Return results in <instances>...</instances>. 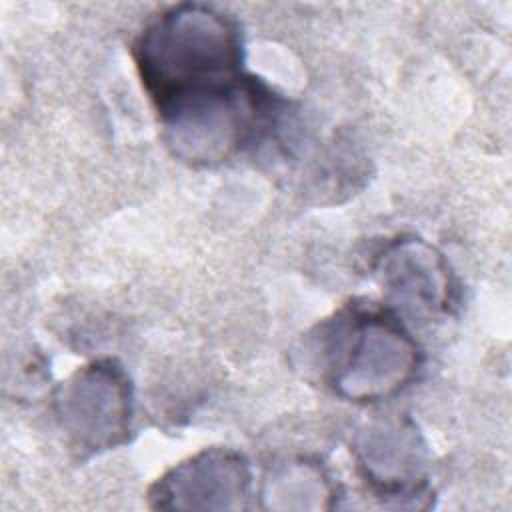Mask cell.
<instances>
[{
    "label": "cell",
    "instance_id": "3957f363",
    "mask_svg": "<svg viewBox=\"0 0 512 512\" xmlns=\"http://www.w3.org/2000/svg\"><path fill=\"white\" fill-rule=\"evenodd\" d=\"M54 416L80 454L126 444L134 430V390L122 364L100 358L70 374L54 392Z\"/></svg>",
    "mask_w": 512,
    "mask_h": 512
},
{
    "label": "cell",
    "instance_id": "6da1fadb",
    "mask_svg": "<svg viewBox=\"0 0 512 512\" xmlns=\"http://www.w3.org/2000/svg\"><path fill=\"white\" fill-rule=\"evenodd\" d=\"M134 62L166 146L192 166L226 162L282 112L270 88L244 70L238 22L214 6L162 10L136 38Z\"/></svg>",
    "mask_w": 512,
    "mask_h": 512
},
{
    "label": "cell",
    "instance_id": "8992f818",
    "mask_svg": "<svg viewBox=\"0 0 512 512\" xmlns=\"http://www.w3.org/2000/svg\"><path fill=\"white\" fill-rule=\"evenodd\" d=\"M362 478L380 498L396 502L422 498L428 482V450L410 418L368 424L354 442Z\"/></svg>",
    "mask_w": 512,
    "mask_h": 512
},
{
    "label": "cell",
    "instance_id": "52a82bcc",
    "mask_svg": "<svg viewBox=\"0 0 512 512\" xmlns=\"http://www.w3.org/2000/svg\"><path fill=\"white\" fill-rule=\"evenodd\" d=\"M334 496V486L318 462L294 460L278 466L264 478L262 498L268 508H294L302 498V508H326L324 500Z\"/></svg>",
    "mask_w": 512,
    "mask_h": 512
},
{
    "label": "cell",
    "instance_id": "5b68a950",
    "mask_svg": "<svg viewBox=\"0 0 512 512\" xmlns=\"http://www.w3.org/2000/svg\"><path fill=\"white\" fill-rule=\"evenodd\" d=\"M386 298L412 316L448 314L458 300V284L444 254L420 238L390 242L374 262Z\"/></svg>",
    "mask_w": 512,
    "mask_h": 512
},
{
    "label": "cell",
    "instance_id": "7a4b0ae2",
    "mask_svg": "<svg viewBox=\"0 0 512 512\" xmlns=\"http://www.w3.org/2000/svg\"><path fill=\"white\" fill-rule=\"evenodd\" d=\"M304 358L332 394L372 404L402 392L424 356L394 308L350 302L304 340Z\"/></svg>",
    "mask_w": 512,
    "mask_h": 512
},
{
    "label": "cell",
    "instance_id": "277c9868",
    "mask_svg": "<svg viewBox=\"0 0 512 512\" xmlns=\"http://www.w3.org/2000/svg\"><path fill=\"white\" fill-rule=\"evenodd\" d=\"M252 494L246 456L232 448H204L166 470L148 490L152 508L242 510Z\"/></svg>",
    "mask_w": 512,
    "mask_h": 512
}]
</instances>
